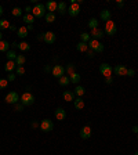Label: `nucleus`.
Listing matches in <instances>:
<instances>
[{"mask_svg": "<svg viewBox=\"0 0 138 155\" xmlns=\"http://www.w3.org/2000/svg\"><path fill=\"white\" fill-rule=\"evenodd\" d=\"M69 83H70V79H69V76H62V78H60L58 79V85L60 86H62V87H66V86H69Z\"/></svg>", "mask_w": 138, "mask_h": 155, "instance_id": "23", "label": "nucleus"}, {"mask_svg": "<svg viewBox=\"0 0 138 155\" xmlns=\"http://www.w3.org/2000/svg\"><path fill=\"white\" fill-rule=\"evenodd\" d=\"M25 62H26V57H25V55L23 54L17 55V58H15V64H17V67H23Z\"/></svg>", "mask_w": 138, "mask_h": 155, "instance_id": "20", "label": "nucleus"}, {"mask_svg": "<svg viewBox=\"0 0 138 155\" xmlns=\"http://www.w3.org/2000/svg\"><path fill=\"white\" fill-rule=\"evenodd\" d=\"M133 132L138 134V126H133Z\"/></svg>", "mask_w": 138, "mask_h": 155, "instance_id": "50", "label": "nucleus"}, {"mask_svg": "<svg viewBox=\"0 0 138 155\" xmlns=\"http://www.w3.org/2000/svg\"><path fill=\"white\" fill-rule=\"evenodd\" d=\"M19 97H21V96H19L17 91H9L4 100H6V103H7V104L15 105L17 103H19Z\"/></svg>", "mask_w": 138, "mask_h": 155, "instance_id": "8", "label": "nucleus"}, {"mask_svg": "<svg viewBox=\"0 0 138 155\" xmlns=\"http://www.w3.org/2000/svg\"><path fill=\"white\" fill-rule=\"evenodd\" d=\"M88 44V49L92 50L94 53H102L105 50V47L102 43H100V40H95V39H90V42L87 43Z\"/></svg>", "mask_w": 138, "mask_h": 155, "instance_id": "3", "label": "nucleus"}, {"mask_svg": "<svg viewBox=\"0 0 138 155\" xmlns=\"http://www.w3.org/2000/svg\"><path fill=\"white\" fill-rule=\"evenodd\" d=\"M37 40H43V33H40V35L37 36Z\"/></svg>", "mask_w": 138, "mask_h": 155, "instance_id": "51", "label": "nucleus"}, {"mask_svg": "<svg viewBox=\"0 0 138 155\" xmlns=\"http://www.w3.org/2000/svg\"><path fill=\"white\" fill-rule=\"evenodd\" d=\"M11 14H13V17H21L22 15V9L21 7H14L11 10Z\"/></svg>", "mask_w": 138, "mask_h": 155, "instance_id": "36", "label": "nucleus"}, {"mask_svg": "<svg viewBox=\"0 0 138 155\" xmlns=\"http://www.w3.org/2000/svg\"><path fill=\"white\" fill-rule=\"evenodd\" d=\"M35 96H33L31 91H25L22 96L19 97V103L23 105V107H29V105H33L35 104Z\"/></svg>", "mask_w": 138, "mask_h": 155, "instance_id": "1", "label": "nucleus"}, {"mask_svg": "<svg viewBox=\"0 0 138 155\" xmlns=\"http://www.w3.org/2000/svg\"><path fill=\"white\" fill-rule=\"evenodd\" d=\"M17 33H18V36L21 37V39H25V37L28 36V29H26V27H21V28H18Z\"/></svg>", "mask_w": 138, "mask_h": 155, "instance_id": "30", "label": "nucleus"}, {"mask_svg": "<svg viewBox=\"0 0 138 155\" xmlns=\"http://www.w3.org/2000/svg\"><path fill=\"white\" fill-rule=\"evenodd\" d=\"M55 18H57L55 13H46V15H44V19H46V22H47V24L55 22Z\"/></svg>", "mask_w": 138, "mask_h": 155, "instance_id": "25", "label": "nucleus"}, {"mask_svg": "<svg viewBox=\"0 0 138 155\" xmlns=\"http://www.w3.org/2000/svg\"><path fill=\"white\" fill-rule=\"evenodd\" d=\"M75 69H76V67H75V64H68V65H66V67H65V72L68 73V76H70L72 73H75V72H76Z\"/></svg>", "mask_w": 138, "mask_h": 155, "instance_id": "32", "label": "nucleus"}, {"mask_svg": "<svg viewBox=\"0 0 138 155\" xmlns=\"http://www.w3.org/2000/svg\"><path fill=\"white\" fill-rule=\"evenodd\" d=\"M14 108H15V111H17V112H21V111L23 110V105L21 104V103H17V104L14 105Z\"/></svg>", "mask_w": 138, "mask_h": 155, "instance_id": "39", "label": "nucleus"}, {"mask_svg": "<svg viewBox=\"0 0 138 155\" xmlns=\"http://www.w3.org/2000/svg\"><path fill=\"white\" fill-rule=\"evenodd\" d=\"M116 4H117V7H119V9H123V7H124V1H122V0H119V1H117Z\"/></svg>", "mask_w": 138, "mask_h": 155, "instance_id": "44", "label": "nucleus"}, {"mask_svg": "<svg viewBox=\"0 0 138 155\" xmlns=\"http://www.w3.org/2000/svg\"><path fill=\"white\" fill-rule=\"evenodd\" d=\"M73 105H75V108H76V110H83V108H84V100H83L82 97H76V98H75V101H73Z\"/></svg>", "mask_w": 138, "mask_h": 155, "instance_id": "19", "label": "nucleus"}, {"mask_svg": "<svg viewBox=\"0 0 138 155\" xmlns=\"http://www.w3.org/2000/svg\"><path fill=\"white\" fill-rule=\"evenodd\" d=\"M0 40H3V33L0 32Z\"/></svg>", "mask_w": 138, "mask_h": 155, "instance_id": "53", "label": "nucleus"}, {"mask_svg": "<svg viewBox=\"0 0 138 155\" xmlns=\"http://www.w3.org/2000/svg\"><path fill=\"white\" fill-rule=\"evenodd\" d=\"M90 39H91L90 33H87V32H82V33H80V40H82V42H84V43H88V42H90Z\"/></svg>", "mask_w": 138, "mask_h": 155, "instance_id": "35", "label": "nucleus"}, {"mask_svg": "<svg viewBox=\"0 0 138 155\" xmlns=\"http://www.w3.org/2000/svg\"><path fill=\"white\" fill-rule=\"evenodd\" d=\"M39 126H40V123H37L36 121H33V122H32V128H33V129H36V128H39Z\"/></svg>", "mask_w": 138, "mask_h": 155, "instance_id": "45", "label": "nucleus"}, {"mask_svg": "<svg viewBox=\"0 0 138 155\" xmlns=\"http://www.w3.org/2000/svg\"><path fill=\"white\" fill-rule=\"evenodd\" d=\"M54 115L58 121H65V118H66V111H65L62 107H58V108L55 110Z\"/></svg>", "mask_w": 138, "mask_h": 155, "instance_id": "13", "label": "nucleus"}, {"mask_svg": "<svg viewBox=\"0 0 138 155\" xmlns=\"http://www.w3.org/2000/svg\"><path fill=\"white\" fill-rule=\"evenodd\" d=\"M10 25H11V24H10L7 19H0V32L4 31V29H9Z\"/></svg>", "mask_w": 138, "mask_h": 155, "instance_id": "33", "label": "nucleus"}, {"mask_svg": "<svg viewBox=\"0 0 138 155\" xmlns=\"http://www.w3.org/2000/svg\"><path fill=\"white\" fill-rule=\"evenodd\" d=\"M91 137V126L90 125H86L80 129V138L82 140H88Z\"/></svg>", "mask_w": 138, "mask_h": 155, "instance_id": "9", "label": "nucleus"}, {"mask_svg": "<svg viewBox=\"0 0 138 155\" xmlns=\"http://www.w3.org/2000/svg\"><path fill=\"white\" fill-rule=\"evenodd\" d=\"M116 32H117V28H116V24L112 21V19H109V21H106L105 22V29H104V33H106V35H109V36H113V35H116Z\"/></svg>", "mask_w": 138, "mask_h": 155, "instance_id": "6", "label": "nucleus"}, {"mask_svg": "<svg viewBox=\"0 0 138 155\" xmlns=\"http://www.w3.org/2000/svg\"><path fill=\"white\" fill-rule=\"evenodd\" d=\"M98 24L100 22H98V19L97 18H91L90 21H88V28H90L91 31L92 29H97V28H98Z\"/></svg>", "mask_w": 138, "mask_h": 155, "instance_id": "34", "label": "nucleus"}, {"mask_svg": "<svg viewBox=\"0 0 138 155\" xmlns=\"http://www.w3.org/2000/svg\"><path fill=\"white\" fill-rule=\"evenodd\" d=\"M105 33L102 32V29H100V28H97V29H92L91 32H90V36H91V39H95V40H98V39H102V36H104Z\"/></svg>", "mask_w": 138, "mask_h": 155, "instance_id": "15", "label": "nucleus"}, {"mask_svg": "<svg viewBox=\"0 0 138 155\" xmlns=\"http://www.w3.org/2000/svg\"><path fill=\"white\" fill-rule=\"evenodd\" d=\"M68 13L70 17H78L79 14H80V4H79L76 0H72L70 1V4L68 7Z\"/></svg>", "mask_w": 138, "mask_h": 155, "instance_id": "5", "label": "nucleus"}, {"mask_svg": "<svg viewBox=\"0 0 138 155\" xmlns=\"http://www.w3.org/2000/svg\"><path fill=\"white\" fill-rule=\"evenodd\" d=\"M134 75H135V71H134L133 68L127 69V76H134Z\"/></svg>", "mask_w": 138, "mask_h": 155, "instance_id": "42", "label": "nucleus"}, {"mask_svg": "<svg viewBox=\"0 0 138 155\" xmlns=\"http://www.w3.org/2000/svg\"><path fill=\"white\" fill-rule=\"evenodd\" d=\"M105 82L108 83V85H110V83L113 82V79H112V76H110V78H105Z\"/></svg>", "mask_w": 138, "mask_h": 155, "instance_id": "46", "label": "nucleus"}, {"mask_svg": "<svg viewBox=\"0 0 138 155\" xmlns=\"http://www.w3.org/2000/svg\"><path fill=\"white\" fill-rule=\"evenodd\" d=\"M40 130L44 133H50L53 129H54V122L53 121H50V119H43V121H40Z\"/></svg>", "mask_w": 138, "mask_h": 155, "instance_id": "7", "label": "nucleus"}, {"mask_svg": "<svg viewBox=\"0 0 138 155\" xmlns=\"http://www.w3.org/2000/svg\"><path fill=\"white\" fill-rule=\"evenodd\" d=\"M18 49L21 51H29L31 50V44L28 43V42H21V43H18Z\"/></svg>", "mask_w": 138, "mask_h": 155, "instance_id": "29", "label": "nucleus"}, {"mask_svg": "<svg viewBox=\"0 0 138 155\" xmlns=\"http://www.w3.org/2000/svg\"><path fill=\"white\" fill-rule=\"evenodd\" d=\"M100 73L105 78H110L112 73H113V67L109 65L108 62H102V64L100 65Z\"/></svg>", "mask_w": 138, "mask_h": 155, "instance_id": "4", "label": "nucleus"}, {"mask_svg": "<svg viewBox=\"0 0 138 155\" xmlns=\"http://www.w3.org/2000/svg\"><path fill=\"white\" fill-rule=\"evenodd\" d=\"M134 155H138V151H137V152H135V154H134Z\"/></svg>", "mask_w": 138, "mask_h": 155, "instance_id": "54", "label": "nucleus"}, {"mask_svg": "<svg viewBox=\"0 0 138 155\" xmlns=\"http://www.w3.org/2000/svg\"><path fill=\"white\" fill-rule=\"evenodd\" d=\"M11 47H13V49H17V47H18V43H15V42L11 43Z\"/></svg>", "mask_w": 138, "mask_h": 155, "instance_id": "48", "label": "nucleus"}, {"mask_svg": "<svg viewBox=\"0 0 138 155\" xmlns=\"http://www.w3.org/2000/svg\"><path fill=\"white\" fill-rule=\"evenodd\" d=\"M110 17H112V13H110V11H109L108 9H104V10L101 11V13H100V18H101L102 21H104V22L109 21Z\"/></svg>", "mask_w": 138, "mask_h": 155, "instance_id": "16", "label": "nucleus"}, {"mask_svg": "<svg viewBox=\"0 0 138 155\" xmlns=\"http://www.w3.org/2000/svg\"><path fill=\"white\" fill-rule=\"evenodd\" d=\"M73 93H75V96H78V97H83L84 96V93H86V89L83 86H76L75 87V90H73Z\"/></svg>", "mask_w": 138, "mask_h": 155, "instance_id": "27", "label": "nucleus"}, {"mask_svg": "<svg viewBox=\"0 0 138 155\" xmlns=\"http://www.w3.org/2000/svg\"><path fill=\"white\" fill-rule=\"evenodd\" d=\"M46 10L48 11V13H55V11L58 10V3H57V1H54V0H50V1H47Z\"/></svg>", "mask_w": 138, "mask_h": 155, "instance_id": "14", "label": "nucleus"}, {"mask_svg": "<svg viewBox=\"0 0 138 155\" xmlns=\"http://www.w3.org/2000/svg\"><path fill=\"white\" fill-rule=\"evenodd\" d=\"M9 29H10V31H13V32H14V31H18V28L15 27V25H10Z\"/></svg>", "mask_w": 138, "mask_h": 155, "instance_id": "47", "label": "nucleus"}, {"mask_svg": "<svg viewBox=\"0 0 138 155\" xmlns=\"http://www.w3.org/2000/svg\"><path fill=\"white\" fill-rule=\"evenodd\" d=\"M127 67H124V65H116L113 67V73L117 75V76H127Z\"/></svg>", "mask_w": 138, "mask_h": 155, "instance_id": "12", "label": "nucleus"}, {"mask_svg": "<svg viewBox=\"0 0 138 155\" xmlns=\"http://www.w3.org/2000/svg\"><path fill=\"white\" fill-rule=\"evenodd\" d=\"M15 73L19 75V76H21V75H25V67H17V68H15Z\"/></svg>", "mask_w": 138, "mask_h": 155, "instance_id": "38", "label": "nucleus"}, {"mask_svg": "<svg viewBox=\"0 0 138 155\" xmlns=\"http://www.w3.org/2000/svg\"><path fill=\"white\" fill-rule=\"evenodd\" d=\"M43 42L47 43V44H53L55 42V33L51 32V31H47V32L43 33Z\"/></svg>", "mask_w": 138, "mask_h": 155, "instance_id": "11", "label": "nucleus"}, {"mask_svg": "<svg viewBox=\"0 0 138 155\" xmlns=\"http://www.w3.org/2000/svg\"><path fill=\"white\" fill-rule=\"evenodd\" d=\"M58 13H60L61 15H64L65 13H68V4H66L65 1L58 3Z\"/></svg>", "mask_w": 138, "mask_h": 155, "instance_id": "24", "label": "nucleus"}, {"mask_svg": "<svg viewBox=\"0 0 138 155\" xmlns=\"http://www.w3.org/2000/svg\"><path fill=\"white\" fill-rule=\"evenodd\" d=\"M7 80H9V82H14V80H15V73H14V72L9 73V76H7Z\"/></svg>", "mask_w": 138, "mask_h": 155, "instance_id": "40", "label": "nucleus"}, {"mask_svg": "<svg viewBox=\"0 0 138 155\" xmlns=\"http://www.w3.org/2000/svg\"><path fill=\"white\" fill-rule=\"evenodd\" d=\"M94 54H95V53H94L92 50H90V49L87 50V57H88V58H92V57H94Z\"/></svg>", "mask_w": 138, "mask_h": 155, "instance_id": "43", "label": "nucleus"}, {"mask_svg": "<svg viewBox=\"0 0 138 155\" xmlns=\"http://www.w3.org/2000/svg\"><path fill=\"white\" fill-rule=\"evenodd\" d=\"M62 98H64L65 101H75V98H76V97H75V93L73 91H70V90H65L64 93H62Z\"/></svg>", "mask_w": 138, "mask_h": 155, "instance_id": "18", "label": "nucleus"}, {"mask_svg": "<svg viewBox=\"0 0 138 155\" xmlns=\"http://www.w3.org/2000/svg\"><path fill=\"white\" fill-rule=\"evenodd\" d=\"M32 15L35 18H43V17L46 15V4L36 3L35 7L32 9Z\"/></svg>", "mask_w": 138, "mask_h": 155, "instance_id": "2", "label": "nucleus"}, {"mask_svg": "<svg viewBox=\"0 0 138 155\" xmlns=\"http://www.w3.org/2000/svg\"><path fill=\"white\" fill-rule=\"evenodd\" d=\"M1 15H3V6L0 4V17H1Z\"/></svg>", "mask_w": 138, "mask_h": 155, "instance_id": "52", "label": "nucleus"}, {"mask_svg": "<svg viewBox=\"0 0 138 155\" xmlns=\"http://www.w3.org/2000/svg\"><path fill=\"white\" fill-rule=\"evenodd\" d=\"M76 50L80 51V53H87L88 44H87V43H84V42H79L78 46H76Z\"/></svg>", "mask_w": 138, "mask_h": 155, "instance_id": "21", "label": "nucleus"}, {"mask_svg": "<svg viewBox=\"0 0 138 155\" xmlns=\"http://www.w3.org/2000/svg\"><path fill=\"white\" fill-rule=\"evenodd\" d=\"M26 29H28V32H29V31H33V25H28Z\"/></svg>", "mask_w": 138, "mask_h": 155, "instance_id": "49", "label": "nucleus"}, {"mask_svg": "<svg viewBox=\"0 0 138 155\" xmlns=\"http://www.w3.org/2000/svg\"><path fill=\"white\" fill-rule=\"evenodd\" d=\"M10 43L7 40H0V51L1 53H7L9 51V49H10Z\"/></svg>", "mask_w": 138, "mask_h": 155, "instance_id": "28", "label": "nucleus"}, {"mask_svg": "<svg viewBox=\"0 0 138 155\" xmlns=\"http://www.w3.org/2000/svg\"><path fill=\"white\" fill-rule=\"evenodd\" d=\"M22 18H23V22L28 24V25H33V22H35V17H33L32 14L25 13V15H22Z\"/></svg>", "mask_w": 138, "mask_h": 155, "instance_id": "22", "label": "nucleus"}, {"mask_svg": "<svg viewBox=\"0 0 138 155\" xmlns=\"http://www.w3.org/2000/svg\"><path fill=\"white\" fill-rule=\"evenodd\" d=\"M51 73H53L54 78H58V79H60V78H62L65 75V67H62V65H54Z\"/></svg>", "mask_w": 138, "mask_h": 155, "instance_id": "10", "label": "nucleus"}, {"mask_svg": "<svg viewBox=\"0 0 138 155\" xmlns=\"http://www.w3.org/2000/svg\"><path fill=\"white\" fill-rule=\"evenodd\" d=\"M137 140H138V134H137Z\"/></svg>", "mask_w": 138, "mask_h": 155, "instance_id": "55", "label": "nucleus"}, {"mask_svg": "<svg viewBox=\"0 0 138 155\" xmlns=\"http://www.w3.org/2000/svg\"><path fill=\"white\" fill-rule=\"evenodd\" d=\"M17 53L14 50H9L7 53H6V57H7V61H15V58H17Z\"/></svg>", "mask_w": 138, "mask_h": 155, "instance_id": "31", "label": "nucleus"}, {"mask_svg": "<svg viewBox=\"0 0 138 155\" xmlns=\"http://www.w3.org/2000/svg\"><path fill=\"white\" fill-rule=\"evenodd\" d=\"M15 68H17L15 61H7V62L4 64V71H6V72H9V73L14 72V71H15Z\"/></svg>", "mask_w": 138, "mask_h": 155, "instance_id": "17", "label": "nucleus"}, {"mask_svg": "<svg viewBox=\"0 0 138 155\" xmlns=\"http://www.w3.org/2000/svg\"><path fill=\"white\" fill-rule=\"evenodd\" d=\"M69 79H70V83H75V85H78V83L82 80V76H80V73L75 72V73H72V75L69 76Z\"/></svg>", "mask_w": 138, "mask_h": 155, "instance_id": "26", "label": "nucleus"}, {"mask_svg": "<svg viewBox=\"0 0 138 155\" xmlns=\"http://www.w3.org/2000/svg\"><path fill=\"white\" fill-rule=\"evenodd\" d=\"M7 86H9V80H7V79H4V78H1V79H0V90L7 89Z\"/></svg>", "mask_w": 138, "mask_h": 155, "instance_id": "37", "label": "nucleus"}, {"mask_svg": "<svg viewBox=\"0 0 138 155\" xmlns=\"http://www.w3.org/2000/svg\"><path fill=\"white\" fill-rule=\"evenodd\" d=\"M43 71H44L46 73H48V72H51V71H53V67H51V65H46V67L43 68Z\"/></svg>", "mask_w": 138, "mask_h": 155, "instance_id": "41", "label": "nucleus"}]
</instances>
